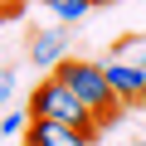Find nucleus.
<instances>
[{
  "label": "nucleus",
  "instance_id": "obj_1",
  "mask_svg": "<svg viewBox=\"0 0 146 146\" xmlns=\"http://www.w3.org/2000/svg\"><path fill=\"white\" fill-rule=\"evenodd\" d=\"M25 112L29 117H44V122H68V127H83V131H93L98 136V112L78 98V93H73L63 78H58V73H49V78L44 83H34L29 88V98H25Z\"/></svg>",
  "mask_w": 146,
  "mask_h": 146
},
{
  "label": "nucleus",
  "instance_id": "obj_2",
  "mask_svg": "<svg viewBox=\"0 0 146 146\" xmlns=\"http://www.w3.org/2000/svg\"><path fill=\"white\" fill-rule=\"evenodd\" d=\"M54 73H58V78H63L73 93H78L93 112H98V122H102V127L117 117V107H122V102H117V93H112V88H107V78H102V63H88V58H63Z\"/></svg>",
  "mask_w": 146,
  "mask_h": 146
},
{
  "label": "nucleus",
  "instance_id": "obj_3",
  "mask_svg": "<svg viewBox=\"0 0 146 146\" xmlns=\"http://www.w3.org/2000/svg\"><path fill=\"white\" fill-rule=\"evenodd\" d=\"M102 78H107V88L117 93L122 107L146 102V68H127V63H117V58H102Z\"/></svg>",
  "mask_w": 146,
  "mask_h": 146
},
{
  "label": "nucleus",
  "instance_id": "obj_4",
  "mask_svg": "<svg viewBox=\"0 0 146 146\" xmlns=\"http://www.w3.org/2000/svg\"><path fill=\"white\" fill-rule=\"evenodd\" d=\"M25 141H34V146H93V131L68 127V122H44V117H29Z\"/></svg>",
  "mask_w": 146,
  "mask_h": 146
},
{
  "label": "nucleus",
  "instance_id": "obj_5",
  "mask_svg": "<svg viewBox=\"0 0 146 146\" xmlns=\"http://www.w3.org/2000/svg\"><path fill=\"white\" fill-rule=\"evenodd\" d=\"M63 58H68V29H63V25L29 34V63H34V68H49V73H54Z\"/></svg>",
  "mask_w": 146,
  "mask_h": 146
},
{
  "label": "nucleus",
  "instance_id": "obj_6",
  "mask_svg": "<svg viewBox=\"0 0 146 146\" xmlns=\"http://www.w3.org/2000/svg\"><path fill=\"white\" fill-rule=\"evenodd\" d=\"M107 58H117V63H127V68H146V34H122Z\"/></svg>",
  "mask_w": 146,
  "mask_h": 146
},
{
  "label": "nucleus",
  "instance_id": "obj_7",
  "mask_svg": "<svg viewBox=\"0 0 146 146\" xmlns=\"http://www.w3.org/2000/svg\"><path fill=\"white\" fill-rule=\"evenodd\" d=\"M44 5L54 10L58 25H73V20H83V15L93 10V0H44Z\"/></svg>",
  "mask_w": 146,
  "mask_h": 146
},
{
  "label": "nucleus",
  "instance_id": "obj_8",
  "mask_svg": "<svg viewBox=\"0 0 146 146\" xmlns=\"http://www.w3.org/2000/svg\"><path fill=\"white\" fill-rule=\"evenodd\" d=\"M20 127H29V112H5V117H0V136H20Z\"/></svg>",
  "mask_w": 146,
  "mask_h": 146
},
{
  "label": "nucleus",
  "instance_id": "obj_9",
  "mask_svg": "<svg viewBox=\"0 0 146 146\" xmlns=\"http://www.w3.org/2000/svg\"><path fill=\"white\" fill-rule=\"evenodd\" d=\"M10 98H15V73L0 68V102H10Z\"/></svg>",
  "mask_w": 146,
  "mask_h": 146
},
{
  "label": "nucleus",
  "instance_id": "obj_10",
  "mask_svg": "<svg viewBox=\"0 0 146 146\" xmlns=\"http://www.w3.org/2000/svg\"><path fill=\"white\" fill-rule=\"evenodd\" d=\"M20 146H34V141H20Z\"/></svg>",
  "mask_w": 146,
  "mask_h": 146
},
{
  "label": "nucleus",
  "instance_id": "obj_11",
  "mask_svg": "<svg viewBox=\"0 0 146 146\" xmlns=\"http://www.w3.org/2000/svg\"><path fill=\"white\" fill-rule=\"evenodd\" d=\"M93 5H98V0H93Z\"/></svg>",
  "mask_w": 146,
  "mask_h": 146
}]
</instances>
